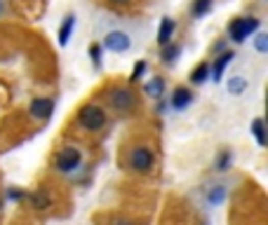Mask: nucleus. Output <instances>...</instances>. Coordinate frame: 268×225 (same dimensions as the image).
Masks as SVG:
<instances>
[{"label": "nucleus", "instance_id": "nucleus-13", "mask_svg": "<svg viewBox=\"0 0 268 225\" xmlns=\"http://www.w3.org/2000/svg\"><path fill=\"white\" fill-rule=\"evenodd\" d=\"M250 129H252V136H254L256 146L266 148V143H268V139H266V120H263V117H254Z\"/></svg>", "mask_w": 268, "mask_h": 225}, {"label": "nucleus", "instance_id": "nucleus-7", "mask_svg": "<svg viewBox=\"0 0 268 225\" xmlns=\"http://www.w3.org/2000/svg\"><path fill=\"white\" fill-rule=\"evenodd\" d=\"M104 47L113 54H122L132 47V38L125 33V30H109L104 38Z\"/></svg>", "mask_w": 268, "mask_h": 225}, {"label": "nucleus", "instance_id": "nucleus-22", "mask_svg": "<svg viewBox=\"0 0 268 225\" xmlns=\"http://www.w3.org/2000/svg\"><path fill=\"white\" fill-rule=\"evenodd\" d=\"M144 73H146V61L141 59V61H137V63H134L132 75H129V82H132V85H137V82L144 78Z\"/></svg>", "mask_w": 268, "mask_h": 225}, {"label": "nucleus", "instance_id": "nucleus-6", "mask_svg": "<svg viewBox=\"0 0 268 225\" xmlns=\"http://www.w3.org/2000/svg\"><path fill=\"white\" fill-rule=\"evenodd\" d=\"M55 99L52 97H36L33 101L29 104V115L38 122H47L55 113Z\"/></svg>", "mask_w": 268, "mask_h": 225}, {"label": "nucleus", "instance_id": "nucleus-19", "mask_svg": "<svg viewBox=\"0 0 268 225\" xmlns=\"http://www.w3.org/2000/svg\"><path fill=\"white\" fill-rule=\"evenodd\" d=\"M179 54H181V47L170 43V45H165V47H163V54H160V56H163V61L170 66V63H174V61L179 59Z\"/></svg>", "mask_w": 268, "mask_h": 225}, {"label": "nucleus", "instance_id": "nucleus-2", "mask_svg": "<svg viewBox=\"0 0 268 225\" xmlns=\"http://www.w3.org/2000/svg\"><path fill=\"white\" fill-rule=\"evenodd\" d=\"M127 165L134 174H148L155 165V155L148 146H134L127 155Z\"/></svg>", "mask_w": 268, "mask_h": 225}, {"label": "nucleus", "instance_id": "nucleus-27", "mask_svg": "<svg viewBox=\"0 0 268 225\" xmlns=\"http://www.w3.org/2000/svg\"><path fill=\"white\" fill-rule=\"evenodd\" d=\"M113 3H120V5H125V3H129V0H113Z\"/></svg>", "mask_w": 268, "mask_h": 225}, {"label": "nucleus", "instance_id": "nucleus-1", "mask_svg": "<svg viewBox=\"0 0 268 225\" xmlns=\"http://www.w3.org/2000/svg\"><path fill=\"white\" fill-rule=\"evenodd\" d=\"M75 120H78V124L85 129V132L97 134V132H101V129L106 127L109 115H106V110L99 104H85L78 110V117H75Z\"/></svg>", "mask_w": 268, "mask_h": 225}, {"label": "nucleus", "instance_id": "nucleus-4", "mask_svg": "<svg viewBox=\"0 0 268 225\" xmlns=\"http://www.w3.org/2000/svg\"><path fill=\"white\" fill-rule=\"evenodd\" d=\"M109 106L116 113H132L137 108V94L129 87H116L109 91Z\"/></svg>", "mask_w": 268, "mask_h": 225}, {"label": "nucleus", "instance_id": "nucleus-21", "mask_svg": "<svg viewBox=\"0 0 268 225\" xmlns=\"http://www.w3.org/2000/svg\"><path fill=\"white\" fill-rule=\"evenodd\" d=\"M101 52H104V47L99 43H92L90 47H87V54H90V61H92V66H94V71L101 68Z\"/></svg>", "mask_w": 268, "mask_h": 225}, {"label": "nucleus", "instance_id": "nucleus-23", "mask_svg": "<svg viewBox=\"0 0 268 225\" xmlns=\"http://www.w3.org/2000/svg\"><path fill=\"white\" fill-rule=\"evenodd\" d=\"M254 47H256L259 54H266V52H268V33H256Z\"/></svg>", "mask_w": 268, "mask_h": 225}, {"label": "nucleus", "instance_id": "nucleus-9", "mask_svg": "<svg viewBox=\"0 0 268 225\" xmlns=\"http://www.w3.org/2000/svg\"><path fill=\"white\" fill-rule=\"evenodd\" d=\"M233 59H235V52H231V49L217 56V61L209 66V75H212L214 82H221V80H224V71H226V66H228Z\"/></svg>", "mask_w": 268, "mask_h": 225}, {"label": "nucleus", "instance_id": "nucleus-11", "mask_svg": "<svg viewBox=\"0 0 268 225\" xmlns=\"http://www.w3.org/2000/svg\"><path fill=\"white\" fill-rule=\"evenodd\" d=\"M174 28H177V21L172 17H163L160 21V28H158V45H170L172 43V36H174Z\"/></svg>", "mask_w": 268, "mask_h": 225}, {"label": "nucleus", "instance_id": "nucleus-12", "mask_svg": "<svg viewBox=\"0 0 268 225\" xmlns=\"http://www.w3.org/2000/svg\"><path fill=\"white\" fill-rule=\"evenodd\" d=\"M29 200H31V207L36 209V211H45V209L52 207V195H49L45 188L36 190V192H31Z\"/></svg>", "mask_w": 268, "mask_h": 225}, {"label": "nucleus", "instance_id": "nucleus-20", "mask_svg": "<svg viewBox=\"0 0 268 225\" xmlns=\"http://www.w3.org/2000/svg\"><path fill=\"white\" fill-rule=\"evenodd\" d=\"M224 200H226V188L224 185H214V188L207 192V204H212V207H219Z\"/></svg>", "mask_w": 268, "mask_h": 225}, {"label": "nucleus", "instance_id": "nucleus-26", "mask_svg": "<svg viewBox=\"0 0 268 225\" xmlns=\"http://www.w3.org/2000/svg\"><path fill=\"white\" fill-rule=\"evenodd\" d=\"M226 47V43H217V47H214V52H221V49Z\"/></svg>", "mask_w": 268, "mask_h": 225}, {"label": "nucleus", "instance_id": "nucleus-28", "mask_svg": "<svg viewBox=\"0 0 268 225\" xmlns=\"http://www.w3.org/2000/svg\"><path fill=\"white\" fill-rule=\"evenodd\" d=\"M0 211H3V197H0Z\"/></svg>", "mask_w": 268, "mask_h": 225}, {"label": "nucleus", "instance_id": "nucleus-5", "mask_svg": "<svg viewBox=\"0 0 268 225\" xmlns=\"http://www.w3.org/2000/svg\"><path fill=\"white\" fill-rule=\"evenodd\" d=\"M256 30H259V19L254 17H240L235 21H231L228 26V36H231L233 43H245L250 36H254Z\"/></svg>", "mask_w": 268, "mask_h": 225}, {"label": "nucleus", "instance_id": "nucleus-8", "mask_svg": "<svg viewBox=\"0 0 268 225\" xmlns=\"http://www.w3.org/2000/svg\"><path fill=\"white\" fill-rule=\"evenodd\" d=\"M191 104H193V91L189 87H177V89L172 91V97H170L172 110H186Z\"/></svg>", "mask_w": 268, "mask_h": 225}, {"label": "nucleus", "instance_id": "nucleus-10", "mask_svg": "<svg viewBox=\"0 0 268 225\" xmlns=\"http://www.w3.org/2000/svg\"><path fill=\"white\" fill-rule=\"evenodd\" d=\"M75 14L68 12L66 17L61 19V26H59V33H57V43L61 45V47H66L68 40H71V36H73V28H75Z\"/></svg>", "mask_w": 268, "mask_h": 225}, {"label": "nucleus", "instance_id": "nucleus-29", "mask_svg": "<svg viewBox=\"0 0 268 225\" xmlns=\"http://www.w3.org/2000/svg\"><path fill=\"white\" fill-rule=\"evenodd\" d=\"M0 12H3V0H0Z\"/></svg>", "mask_w": 268, "mask_h": 225}, {"label": "nucleus", "instance_id": "nucleus-18", "mask_svg": "<svg viewBox=\"0 0 268 225\" xmlns=\"http://www.w3.org/2000/svg\"><path fill=\"white\" fill-rule=\"evenodd\" d=\"M233 165V152L231 150H221L217 155V162H214V169L217 171H228Z\"/></svg>", "mask_w": 268, "mask_h": 225}, {"label": "nucleus", "instance_id": "nucleus-3", "mask_svg": "<svg viewBox=\"0 0 268 225\" xmlns=\"http://www.w3.org/2000/svg\"><path fill=\"white\" fill-rule=\"evenodd\" d=\"M80 165H83V152L75 146L61 148L55 157V169L59 171V174H73Z\"/></svg>", "mask_w": 268, "mask_h": 225}, {"label": "nucleus", "instance_id": "nucleus-14", "mask_svg": "<svg viewBox=\"0 0 268 225\" xmlns=\"http://www.w3.org/2000/svg\"><path fill=\"white\" fill-rule=\"evenodd\" d=\"M209 78V63L207 61H202V63H198V66L191 71L189 80H191V85H205Z\"/></svg>", "mask_w": 268, "mask_h": 225}, {"label": "nucleus", "instance_id": "nucleus-16", "mask_svg": "<svg viewBox=\"0 0 268 225\" xmlns=\"http://www.w3.org/2000/svg\"><path fill=\"white\" fill-rule=\"evenodd\" d=\"M144 94H148L151 99H160L165 94V80L163 78H153L144 85Z\"/></svg>", "mask_w": 268, "mask_h": 225}, {"label": "nucleus", "instance_id": "nucleus-15", "mask_svg": "<svg viewBox=\"0 0 268 225\" xmlns=\"http://www.w3.org/2000/svg\"><path fill=\"white\" fill-rule=\"evenodd\" d=\"M226 87H228V94H233V97H243L245 91H247V87H250V82H247L243 75H233Z\"/></svg>", "mask_w": 268, "mask_h": 225}, {"label": "nucleus", "instance_id": "nucleus-17", "mask_svg": "<svg viewBox=\"0 0 268 225\" xmlns=\"http://www.w3.org/2000/svg\"><path fill=\"white\" fill-rule=\"evenodd\" d=\"M212 5H214V0H193V5H191V14L193 17H205L207 12H212Z\"/></svg>", "mask_w": 268, "mask_h": 225}, {"label": "nucleus", "instance_id": "nucleus-25", "mask_svg": "<svg viewBox=\"0 0 268 225\" xmlns=\"http://www.w3.org/2000/svg\"><path fill=\"white\" fill-rule=\"evenodd\" d=\"M111 225H137V223H132V220H125V218H118V220H113Z\"/></svg>", "mask_w": 268, "mask_h": 225}, {"label": "nucleus", "instance_id": "nucleus-24", "mask_svg": "<svg viewBox=\"0 0 268 225\" xmlns=\"http://www.w3.org/2000/svg\"><path fill=\"white\" fill-rule=\"evenodd\" d=\"M7 197H10V200H14V202H24V200H26V197H29V195H26L24 190L10 188V192H7Z\"/></svg>", "mask_w": 268, "mask_h": 225}]
</instances>
